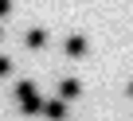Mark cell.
Segmentation results:
<instances>
[{"instance_id":"1","label":"cell","mask_w":133,"mask_h":121,"mask_svg":"<svg viewBox=\"0 0 133 121\" xmlns=\"http://www.w3.org/2000/svg\"><path fill=\"white\" fill-rule=\"evenodd\" d=\"M16 102H20L24 113H43V98H39L35 82H20V86H16Z\"/></svg>"},{"instance_id":"2","label":"cell","mask_w":133,"mask_h":121,"mask_svg":"<svg viewBox=\"0 0 133 121\" xmlns=\"http://www.w3.org/2000/svg\"><path fill=\"white\" fill-rule=\"evenodd\" d=\"M78 94H82V82H78V78H63V82H59V98H63V102H75Z\"/></svg>"},{"instance_id":"3","label":"cell","mask_w":133,"mask_h":121,"mask_svg":"<svg viewBox=\"0 0 133 121\" xmlns=\"http://www.w3.org/2000/svg\"><path fill=\"white\" fill-rule=\"evenodd\" d=\"M43 117H51V121H63V117H66V102H63V98H51V102H43Z\"/></svg>"},{"instance_id":"4","label":"cell","mask_w":133,"mask_h":121,"mask_svg":"<svg viewBox=\"0 0 133 121\" xmlns=\"http://www.w3.org/2000/svg\"><path fill=\"white\" fill-rule=\"evenodd\" d=\"M90 47H86V39L82 35H71V39H66V55H71V59H82Z\"/></svg>"},{"instance_id":"5","label":"cell","mask_w":133,"mask_h":121,"mask_svg":"<svg viewBox=\"0 0 133 121\" xmlns=\"http://www.w3.org/2000/svg\"><path fill=\"white\" fill-rule=\"evenodd\" d=\"M24 43H28L31 51H39V47L47 43V31H43V27H35V31H28V39H24Z\"/></svg>"},{"instance_id":"6","label":"cell","mask_w":133,"mask_h":121,"mask_svg":"<svg viewBox=\"0 0 133 121\" xmlns=\"http://www.w3.org/2000/svg\"><path fill=\"white\" fill-rule=\"evenodd\" d=\"M4 74H12V59H4V55H0V78H4Z\"/></svg>"},{"instance_id":"7","label":"cell","mask_w":133,"mask_h":121,"mask_svg":"<svg viewBox=\"0 0 133 121\" xmlns=\"http://www.w3.org/2000/svg\"><path fill=\"white\" fill-rule=\"evenodd\" d=\"M12 12V0H0V16H8Z\"/></svg>"},{"instance_id":"8","label":"cell","mask_w":133,"mask_h":121,"mask_svg":"<svg viewBox=\"0 0 133 121\" xmlns=\"http://www.w3.org/2000/svg\"><path fill=\"white\" fill-rule=\"evenodd\" d=\"M129 98H133V82H129Z\"/></svg>"},{"instance_id":"9","label":"cell","mask_w":133,"mask_h":121,"mask_svg":"<svg viewBox=\"0 0 133 121\" xmlns=\"http://www.w3.org/2000/svg\"><path fill=\"white\" fill-rule=\"evenodd\" d=\"M0 35H4V31H0Z\"/></svg>"}]
</instances>
